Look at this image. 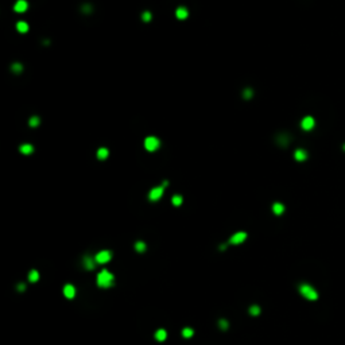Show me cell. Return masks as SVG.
<instances>
[{
	"label": "cell",
	"mask_w": 345,
	"mask_h": 345,
	"mask_svg": "<svg viewBox=\"0 0 345 345\" xmlns=\"http://www.w3.org/2000/svg\"><path fill=\"white\" fill-rule=\"evenodd\" d=\"M113 275L111 274L108 270H101L99 274H97V284L100 287L103 288H107V287H111L113 284Z\"/></svg>",
	"instance_id": "cell-1"
},
{
	"label": "cell",
	"mask_w": 345,
	"mask_h": 345,
	"mask_svg": "<svg viewBox=\"0 0 345 345\" xmlns=\"http://www.w3.org/2000/svg\"><path fill=\"white\" fill-rule=\"evenodd\" d=\"M299 292L305 297L306 299H309V301H316V299L318 298V292L314 287H311L310 284L307 283H302L301 286H299Z\"/></svg>",
	"instance_id": "cell-2"
},
{
	"label": "cell",
	"mask_w": 345,
	"mask_h": 345,
	"mask_svg": "<svg viewBox=\"0 0 345 345\" xmlns=\"http://www.w3.org/2000/svg\"><path fill=\"white\" fill-rule=\"evenodd\" d=\"M159 146H161V140H159L157 136H147L146 139H144V148H146L147 151H150V153H154V151H157Z\"/></svg>",
	"instance_id": "cell-3"
},
{
	"label": "cell",
	"mask_w": 345,
	"mask_h": 345,
	"mask_svg": "<svg viewBox=\"0 0 345 345\" xmlns=\"http://www.w3.org/2000/svg\"><path fill=\"white\" fill-rule=\"evenodd\" d=\"M163 190H165V186H157V187H153L148 193V198L150 201H158L159 198L163 196Z\"/></svg>",
	"instance_id": "cell-4"
},
{
	"label": "cell",
	"mask_w": 345,
	"mask_h": 345,
	"mask_svg": "<svg viewBox=\"0 0 345 345\" xmlns=\"http://www.w3.org/2000/svg\"><path fill=\"white\" fill-rule=\"evenodd\" d=\"M111 256H112V254H111L109 251H100L99 254L96 255L95 260H96V263L104 264V263H108L111 260Z\"/></svg>",
	"instance_id": "cell-5"
},
{
	"label": "cell",
	"mask_w": 345,
	"mask_h": 345,
	"mask_svg": "<svg viewBox=\"0 0 345 345\" xmlns=\"http://www.w3.org/2000/svg\"><path fill=\"white\" fill-rule=\"evenodd\" d=\"M314 125H316V120H314V117H311V116H305L301 121V127H302V129H305V131L313 129Z\"/></svg>",
	"instance_id": "cell-6"
},
{
	"label": "cell",
	"mask_w": 345,
	"mask_h": 345,
	"mask_svg": "<svg viewBox=\"0 0 345 345\" xmlns=\"http://www.w3.org/2000/svg\"><path fill=\"white\" fill-rule=\"evenodd\" d=\"M28 8V3L26 2V0H18L16 3L14 4V11L18 14H23L26 12Z\"/></svg>",
	"instance_id": "cell-7"
},
{
	"label": "cell",
	"mask_w": 345,
	"mask_h": 345,
	"mask_svg": "<svg viewBox=\"0 0 345 345\" xmlns=\"http://www.w3.org/2000/svg\"><path fill=\"white\" fill-rule=\"evenodd\" d=\"M247 239V233L246 232H237V233H235V235H233L231 239H229V243L231 244H240V243H243L244 240Z\"/></svg>",
	"instance_id": "cell-8"
},
{
	"label": "cell",
	"mask_w": 345,
	"mask_h": 345,
	"mask_svg": "<svg viewBox=\"0 0 345 345\" xmlns=\"http://www.w3.org/2000/svg\"><path fill=\"white\" fill-rule=\"evenodd\" d=\"M175 16H177V19H179V20L187 19V16H189V11H187V8H186V7H183V6H179V7H178V8L175 10Z\"/></svg>",
	"instance_id": "cell-9"
},
{
	"label": "cell",
	"mask_w": 345,
	"mask_h": 345,
	"mask_svg": "<svg viewBox=\"0 0 345 345\" xmlns=\"http://www.w3.org/2000/svg\"><path fill=\"white\" fill-rule=\"evenodd\" d=\"M64 295L69 299L74 298V295H76V288H74L73 284H65L64 286Z\"/></svg>",
	"instance_id": "cell-10"
},
{
	"label": "cell",
	"mask_w": 345,
	"mask_h": 345,
	"mask_svg": "<svg viewBox=\"0 0 345 345\" xmlns=\"http://www.w3.org/2000/svg\"><path fill=\"white\" fill-rule=\"evenodd\" d=\"M294 158H295V161H298V162L306 161V159H307V153L303 150V148H298V150L294 151Z\"/></svg>",
	"instance_id": "cell-11"
},
{
	"label": "cell",
	"mask_w": 345,
	"mask_h": 345,
	"mask_svg": "<svg viewBox=\"0 0 345 345\" xmlns=\"http://www.w3.org/2000/svg\"><path fill=\"white\" fill-rule=\"evenodd\" d=\"M19 151L23 155H31L32 153H34V147H32V144L24 143V144H22V146L19 147Z\"/></svg>",
	"instance_id": "cell-12"
},
{
	"label": "cell",
	"mask_w": 345,
	"mask_h": 345,
	"mask_svg": "<svg viewBox=\"0 0 345 345\" xmlns=\"http://www.w3.org/2000/svg\"><path fill=\"white\" fill-rule=\"evenodd\" d=\"M97 159H100V161H104V159H107L109 157V150L107 147H100L97 150Z\"/></svg>",
	"instance_id": "cell-13"
},
{
	"label": "cell",
	"mask_w": 345,
	"mask_h": 345,
	"mask_svg": "<svg viewBox=\"0 0 345 345\" xmlns=\"http://www.w3.org/2000/svg\"><path fill=\"white\" fill-rule=\"evenodd\" d=\"M272 212L275 214H278V216H280V214L284 212V205L280 204V202H275L272 205Z\"/></svg>",
	"instance_id": "cell-14"
},
{
	"label": "cell",
	"mask_w": 345,
	"mask_h": 345,
	"mask_svg": "<svg viewBox=\"0 0 345 345\" xmlns=\"http://www.w3.org/2000/svg\"><path fill=\"white\" fill-rule=\"evenodd\" d=\"M16 30L20 32V34H26V32L28 31V24L26 23V22L20 20V22H18V23H16Z\"/></svg>",
	"instance_id": "cell-15"
},
{
	"label": "cell",
	"mask_w": 345,
	"mask_h": 345,
	"mask_svg": "<svg viewBox=\"0 0 345 345\" xmlns=\"http://www.w3.org/2000/svg\"><path fill=\"white\" fill-rule=\"evenodd\" d=\"M166 337H167V333H166L165 329H159V330H157V333H155V339H157L158 341H165Z\"/></svg>",
	"instance_id": "cell-16"
},
{
	"label": "cell",
	"mask_w": 345,
	"mask_h": 345,
	"mask_svg": "<svg viewBox=\"0 0 345 345\" xmlns=\"http://www.w3.org/2000/svg\"><path fill=\"white\" fill-rule=\"evenodd\" d=\"M95 259H92V258H85V260H84V266L86 267V270H93L95 268Z\"/></svg>",
	"instance_id": "cell-17"
},
{
	"label": "cell",
	"mask_w": 345,
	"mask_h": 345,
	"mask_svg": "<svg viewBox=\"0 0 345 345\" xmlns=\"http://www.w3.org/2000/svg\"><path fill=\"white\" fill-rule=\"evenodd\" d=\"M40 124V119L38 116H31L28 120V125L30 127H38V125Z\"/></svg>",
	"instance_id": "cell-18"
},
{
	"label": "cell",
	"mask_w": 345,
	"mask_h": 345,
	"mask_svg": "<svg viewBox=\"0 0 345 345\" xmlns=\"http://www.w3.org/2000/svg\"><path fill=\"white\" fill-rule=\"evenodd\" d=\"M39 279V272L36 271V270H31L28 274V280L30 282H36Z\"/></svg>",
	"instance_id": "cell-19"
},
{
	"label": "cell",
	"mask_w": 345,
	"mask_h": 345,
	"mask_svg": "<svg viewBox=\"0 0 345 345\" xmlns=\"http://www.w3.org/2000/svg\"><path fill=\"white\" fill-rule=\"evenodd\" d=\"M183 202V198L181 197L179 194H175V196H173V198H171V204L174 206H179Z\"/></svg>",
	"instance_id": "cell-20"
},
{
	"label": "cell",
	"mask_w": 345,
	"mask_h": 345,
	"mask_svg": "<svg viewBox=\"0 0 345 345\" xmlns=\"http://www.w3.org/2000/svg\"><path fill=\"white\" fill-rule=\"evenodd\" d=\"M11 70H12L14 73H22V72H23V65L15 62V64L11 65Z\"/></svg>",
	"instance_id": "cell-21"
},
{
	"label": "cell",
	"mask_w": 345,
	"mask_h": 345,
	"mask_svg": "<svg viewBox=\"0 0 345 345\" xmlns=\"http://www.w3.org/2000/svg\"><path fill=\"white\" fill-rule=\"evenodd\" d=\"M193 334H194V332H193L191 328H183L182 329V336L185 337V339H190Z\"/></svg>",
	"instance_id": "cell-22"
},
{
	"label": "cell",
	"mask_w": 345,
	"mask_h": 345,
	"mask_svg": "<svg viewBox=\"0 0 345 345\" xmlns=\"http://www.w3.org/2000/svg\"><path fill=\"white\" fill-rule=\"evenodd\" d=\"M151 19H153V14L150 12V11H144V12L142 14V20L143 22H151Z\"/></svg>",
	"instance_id": "cell-23"
},
{
	"label": "cell",
	"mask_w": 345,
	"mask_h": 345,
	"mask_svg": "<svg viewBox=\"0 0 345 345\" xmlns=\"http://www.w3.org/2000/svg\"><path fill=\"white\" fill-rule=\"evenodd\" d=\"M135 250L138 252H144L146 251V244H144L143 242H138L135 244Z\"/></svg>",
	"instance_id": "cell-24"
},
{
	"label": "cell",
	"mask_w": 345,
	"mask_h": 345,
	"mask_svg": "<svg viewBox=\"0 0 345 345\" xmlns=\"http://www.w3.org/2000/svg\"><path fill=\"white\" fill-rule=\"evenodd\" d=\"M250 313L252 314V316H259V314H260V307L256 306V305L251 306L250 307Z\"/></svg>",
	"instance_id": "cell-25"
},
{
	"label": "cell",
	"mask_w": 345,
	"mask_h": 345,
	"mask_svg": "<svg viewBox=\"0 0 345 345\" xmlns=\"http://www.w3.org/2000/svg\"><path fill=\"white\" fill-rule=\"evenodd\" d=\"M218 325H220V328H221V329H224V330H225V329L228 328V321H225V320H220V324H218Z\"/></svg>",
	"instance_id": "cell-26"
},
{
	"label": "cell",
	"mask_w": 345,
	"mask_h": 345,
	"mask_svg": "<svg viewBox=\"0 0 345 345\" xmlns=\"http://www.w3.org/2000/svg\"><path fill=\"white\" fill-rule=\"evenodd\" d=\"M244 92H246V93H244V97H246V99H250L252 96V90H251V89H246Z\"/></svg>",
	"instance_id": "cell-27"
},
{
	"label": "cell",
	"mask_w": 345,
	"mask_h": 345,
	"mask_svg": "<svg viewBox=\"0 0 345 345\" xmlns=\"http://www.w3.org/2000/svg\"><path fill=\"white\" fill-rule=\"evenodd\" d=\"M24 288H26V286H24V284H23V283H20V284H18V290H19V291H23V290H24Z\"/></svg>",
	"instance_id": "cell-28"
}]
</instances>
